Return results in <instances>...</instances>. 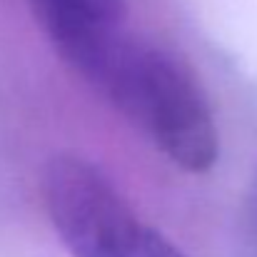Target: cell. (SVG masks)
Masks as SVG:
<instances>
[{
	"instance_id": "1",
	"label": "cell",
	"mask_w": 257,
	"mask_h": 257,
	"mask_svg": "<svg viewBox=\"0 0 257 257\" xmlns=\"http://www.w3.org/2000/svg\"><path fill=\"white\" fill-rule=\"evenodd\" d=\"M63 58L180 170L202 175L215 168L220 158L215 112L180 55L117 25Z\"/></svg>"
},
{
	"instance_id": "2",
	"label": "cell",
	"mask_w": 257,
	"mask_h": 257,
	"mask_svg": "<svg viewBox=\"0 0 257 257\" xmlns=\"http://www.w3.org/2000/svg\"><path fill=\"white\" fill-rule=\"evenodd\" d=\"M43 202L73 257H187L83 158L58 155L45 165Z\"/></svg>"
},
{
	"instance_id": "3",
	"label": "cell",
	"mask_w": 257,
	"mask_h": 257,
	"mask_svg": "<svg viewBox=\"0 0 257 257\" xmlns=\"http://www.w3.org/2000/svg\"><path fill=\"white\" fill-rule=\"evenodd\" d=\"M58 53L90 35L122 25V0H30Z\"/></svg>"
},
{
	"instance_id": "4",
	"label": "cell",
	"mask_w": 257,
	"mask_h": 257,
	"mask_svg": "<svg viewBox=\"0 0 257 257\" xmlns=\"http://www.w3.org/2000/svg\"><path fill=\"white\" fill-rule=\"evenodd\" d=\"M252 217H255V232H257V190H255V200H252Z\"/></svg>"
}]
</instances>
